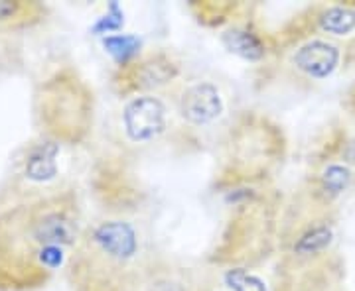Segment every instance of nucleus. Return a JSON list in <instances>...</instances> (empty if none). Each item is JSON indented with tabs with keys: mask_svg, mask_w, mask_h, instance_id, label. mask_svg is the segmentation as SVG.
<instances>
[{
	"mask_svg": "<svg viewBox=\"0 0 355 291\" xmlns=\"http://www.w3.org/2000/svg\"><path fill=\"white\" fill-rule=\"evenodd\" d=\"M71 191L44 195L0 213V291L42 288L77 238Z\"/></svg>",
	"mask_w": 355,
	"mask_h": 291,
	"instance_id": "1",
	"label": "nucleus"
},
{
	"mask_svg": "<svg viewBox=\"0 0 355 291\" xmlns=\"http://www.w3.org/2000/svg\"><path fill=\"white\" fill-rule=\"evenodd\" d=\"M36 114L51 138L79 142L89 130L91 95L71 69H62L40 87Z\"/></svg>",
	"mask_w": 355,
	"mask_h": 291,
	"instance_id": "2",
	"label": "nucleus"
},
{
	"mask_svg": "<svg viewBox=\"0 0 355 291\" xmlns=\"http://www.w3.org/2000/svg\"><path fill=\"white\" fill-rule=\"evenodd\" d=\"M81 241L93 250L123 264L128 262L139 250V238L135 228L123 220H107L91 228Z\"/></svg>",
	"mask_w": 355,
	"mask_h": 291,
	"instance_id": "3",
	"label": "nucleus"
},
{
	"mask_svg": "<svg viewBox=\"0 0 355 291\" xmlns=\"http://www.w3.org/2000/svg\"><path fill=\"white\" fill-rule=\"evenodd\" d=\"M123 120L130 138L135 142H146L164 130L166 109L156 97H137L127 104Z\"/></svg>",
	"mask_w": 355,
	"mask_h": 291,
	"instance_id": "4",
	"label": "nucleus"
},
{
	"mask_svg": "<svg viewBox=\"0 0 355 291\" xmlns=\"http://www.w3.org/2000/svg\"><path fill=\"white\" fill-rule=\"evenodd\" d=\"M340 59L342 53L338 46L326 39H310L296 50L292 64L310 79H326L338 69Z\"/></svg>",
	"mask_w": 355,
	"mask_h": 291,
	"instance_id": "5",
	"label": "nucleus"
},
{
	"mask_svg": "<svg viewBox=\"0 0 355 291\" xmlns=\"http://www.w3.org/2000/svg\"><path fill=\"white\" fill-rule=\"evenodd\" d=\"M223 111L219 91L211 83H196L182 97V114L191 124H207Z\"/></svg>",
	"mask_w": 355,
	"mask_h": 291,
	"instance_id": "6",
	"label": "nucleus"
},
{
	"mask_svg": "<svg viewBox=\"0 0 355 291\" xmlns=\"http://www.w3.org/2000/svg\"><path fill=\"white\" fill-rule=\"evenodd\" d=\"M46 8L40 2L26 0H0V34L18 28L38 24Z\"/></svg>",
	"mask_w": 355,
	"mask_h": 291,
	"instance_id": "7",
	"label": "nucleus"
},
{
	"mask_svg": "<svg viewBox=\"0 0 355 291\" xmlns=\"http://www.w3.org/2000/svg\"><path fill=\"white\" fill-rule=\"evenodd\" d=\"M354 181V171L343 164H328L318 176L316 195L322 201L330 203L340 197Z\"/></svg>",
	"mask_w": 355,
	"mask_h": 291,
	"instance_id": "8",
	"label": "nucleus"
},
{
	"mask_svg": "<svg viewBox=\"0 0 355 291\" xmlns=\"http://www.w3.org/2000/svg\"><path fill=\"white\" fill-rule=\"evenodd\" d=\"M176 77V65L172 64L164 55H156L137 67V87L142 89H150V87H158L164 85L170 79Z\"/></svg>",
	"mask_w": 355,
	"mask_h": 291,
	"instance_id": "9",
	"label": "nucleus"
},
{
	"mask_svg": "<svg viewBox=\"0 0 355 291\" xmlns=\"http://www.w3.org/2000/svg\"><path fill=\"white\" fill-rule=\"evenodd\" d=\"M223 41H225L229 51L241 55L243 59H249V62H257V59L265 57L266 53L263 39L259 38L257 34H253L251 30H243V28L229 30L227 34L223 36Z\"/></svg>",
	"mask_w": 355,
	"mask_h": 291,
	"instance_id": "10",
	"label": "nucleus"
},
{
	"mask_svg": "<svg viewBox=\"0 0 355 291\" xmlns=\"http://www.w3.org/2000/svg\"><path fill=\"white\" fill-rule=\"evenodd\" d=\"M331 238H334V230H331L330 225L318 223V225L310 227L298 236V241L294 242V254L302 256V258L318 256V254L328 250V246L331 244Z\"/></svg>",
	"mask_w": 355,
	"mask_h": 291,
	"instance_id": "11",
	"label": "nucleus"
},
{
	"mask_svg": "<svg viewBox=\"0 0 355 291\" xmlns=\"http://www.w3.org/2000/svg\"><path fill=\"white\" fill-rule=\"evenodd\" d=\"M318 26L331 36H349L355 30V10L349 6H326L318 14Z\"/></svg>",
	"mask_w": 355,
	"mask_h": 291,
	"instance_id": "12",
	"label": "nucleus"
},
{
	"mask_svg": "<svg viewBox=\"0 0 355 291\" xmlns=\"http://www.w3.org/2000/svg\"><path fill=\"white\" fill-rule=\"evenodd\" d=\"M55 156H58V144L53 142H46L34 152L30 153L28 164H26V171L28 176L36 181H44L55 176L58 167H55Z\"/></svg>",
	"mask_w": 355,
	"mask_h": 291,
	"instance_id": "13",
	"label": "nucleus"
},
{
	"mask_svg": "<svg viewBox=\"0 0 355 291\" xmlns=\"http://www.w3.org/2000/svg\"><path fill=\"white\" fill-rule=\"evenodd\" d=\"M105 48L116 62L125 64L140 48V41L135 36H114L105 39Z\"/></svg>",
	"mask_w": 355,
	"mask_h": 291,
	"instance_id": "14",
	"label": "nucleus"
},
{
	"mask_svg": "<svg viewBox=\"0 0 355 291\" xmlns=\"http://www.w3.org/2000/svg\"><path fill=\"white\" fill-rule=\"evenodd\" d=\"M225 279L233 291H266L263 279H259L245 270H229Z\"/></svg>",
	"mask_w": 355,
	"mask_h": 291,
	"instance_id": "15",
	"label": "nucleus"
}]
</instances>
